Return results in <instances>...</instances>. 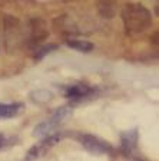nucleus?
I'll use <instances>...</instances> for the list:
<instances>
[{"instance_id": "nucleus-5", "label": "nucleus", "mask_w": 159, "mask_h": 161, "mask_svg": "<svg viewBox=\"0 0 159 161\" xmlns=\"http://www.w3.org/2000/svg\"><path fill=\"white\" fill-rule=\"evenodd\" d=\"M80 144L83 145V148L95 155H112L113 154V147L103 141L102 138L95 137L90 134H85L80 137Z\"/></svg>"}, {"instance_id": "nucleus-9", "label": "nucleus", "mask_w": 159, "mask_h": 161, "mask_svg": "<svg viewBox=\"0 0 159 161\" xmlns=\"http://www.w3.org/2000/svg\"><path fill=\"white\" fill-rule=\"evenodd\" d=\"M93 88L87 86V85H82V84H77L75 86H70L66 92V97L69 98L70 101H82L85 99L86 97L93 94Z\"/></svg>"}, {"instance_id": "nucleus-3", "label": "nucleus", "mask_w": 159, "mask_h": 161, "mask_svg": "<svg viewBox=\"0 0 159 161\" xmlns=\"http://www.w3.org/2000/svg\"><path fill=\"white\" fill-rule=\"evenodd\" d=\"M70 114H72V109H70L69 107H62V108H59V109H56L49 119L40 122V124L34 128L33 135H36V137H45V135L53 134V132L56 131V128L59 127Z\"/></svg>"}, {"instance_id": "nucleus-11", "label": "nucleus", "mask_w": 159, "mask_h": 161, "mask_svg": "<svg viewBox=\"0 0 159 161\" xmlns=\"http://www.w3.org/2000/svg\"><path fill=\"white\" fill-rule=\"evenodd\" d=\"M66 45L70 47V49H75V50H79V52H83V53H87V52H92L95 45L92 42H87V40H80V39H67L66 40Z\"/></svg>"}, {"instance_id": "nucleus-1", "label": "nucleus", "mask_w": 159, "mask_h": 161, "mask_svg": "<svg viewBox=\"0 0 159 161\" xmlns=\"http://www.w3.org/2000/svg\"><path fill=\"white\" fill-rule=\"evenodd\" d=\"M122 22L125 32L130 36L145 33L152 25L149 9L140 3H128L122 9Z\"/></svg>"}, {"instance_id": "nucleus-14", "label": "nucleus", "mask_w": 159, "mask_h": 161, "mask_svg": "<svg viewBox=\"0 0 159 161\" xmlns=\"http://www.w3.org/2000/svg\"><path fill=\"white\" fill-rule=\"evenodd\" d=\"M52 98H53V95L50 94V92H47V91H37V92H34V94L32 95V99L36 101L37 104L47 102V101H50Z\"/></svg>"}, {"instance_id": "nucleus-15", "label": "nucleus", "mask_w": 159, "mask_h": 161, "mask_svg": "<svg viewBox=\"0 0 159 161\" xmlns=\"http://www.w3.org/2000/svg\"><path fill=\"white\" fill-rule=\"evenodd\" d=\"M9 144H10L9 138H7L4 134H0V151L3 150V148H6Z\"/></svg>"}, {"instance_id": "nucleus-6", "label": "nucleus", "mask_w": 159, "mask_h": 161, "mask_svg": "<svg viewBox=\"0 0 159 161\" xmlns=\"http://www.w3.org/2000/svg\"><path fill=\"white\" fill-rule=\"evenodd\" d=\"M63 134H49L45 135V138L42 141H39L37 144H34L33 147L29 150V153L26 154L27 160H33V158H39L42 155H45L47 153L49 148H52L55 144H57L62 140Z\"/></svg>"}, {"instance_id": "nucleus-13", "label": "nucleus", "mask_w": 159, "mask_h": 161, "mask_svg": "<svg viewBox=\"0 0 159 161\" xmlns=\"http://www.w3.org/2000/svg\"><path fill=\"white\" fill-rule=\"evenodd\" d=\"M56 45H45V46H37L36 47V53H34V58H36L37 60H40V59H43L45 56H46L47 53H50L52 50H55L56 49Z\"/></svg>"}, {"instance_id": "nucleus-4", "label": "nucleus", "mask_w": 159, "mask_h": 161, "mask_svg": "<svg viewBox=\"0 0 159 161\" xmlns=\"http://www.w3.org/2000/svg\"><path fill=\"white\" fill-rule=\"evenodd\" d=\"M47 35H49V30H47V25L45 20L34 17L29 22L26 32V42L32 47L40 46L46 40Z\"/></svg>"}, {"instance_id": "nucleus-7", "label": "nucleus", "mask_w": 159, "mask_h": 161, "mask_svg": "<svg viewBox=\"0 0 159 161\" xmlns=\"http://www.w3.org/2000/svg\"><path fill=\"white\" fill-rule=\"evenodd\" d=\"M55 27H56V30L59 33L67 35V36H76L80 32L77 25L75 23V20L69 16L57 17V19L55 20Z\"/></svg>"}, {"instance_id": "nucleus-2", "label": "nucleus", "mask_w": 159, "mask_h": 161, "mask_svg": "<svg viewBox=\"0 0 159 161\" xmlns=\"http://www.w3.org/2000/svg\"><path fill=\"white\" fill-rule=\"evenodd\" d=\"M3 35L7 52H16L23 45V42H26V33L20 20L9 14L3 16Z\"/></svg>"}, {"instance_id": "nucleus-10", "label": "nucleus", "mask_w": 159, "mask_h": 161, "mask_svg": "<svg viewBox=\"0 0 159 161\" xmlns=\"http://www.w3.org/2000/svg\"><path fill=\"white\" fill-rule=\"evenodd\" d=\"M23 104L20 102H12V104H3L0 102V119H10L14 118L23 111Z\"/></svg>"}, {"instance_id": "nucleus-12", "label": "nucleus", "mask_w": 159, "mask_h": 161, "mask_svg": "<svg viewBox=\"0 0 159 161\" xmlns=\"http://www.w3.org/2000/svg\"><path fill=\"white\" fill-rule=\"evenodd\" d=\"M98 7H99V13L103 17H108V19L113 17L116 13V7H115V2L113 0H99Z\"/></svg>"}, {"instance_id": "nucleus-8", "label": "nucleus", "mask_w": 159, "mask_h": 161, "mask_svg": "<svg viewBox=\"0 0 159 161\" xmlns=\"http://www.w3.org/2000/svg\"><path fill=\"white\" fill-rule=\"evenodd\" d=\"M120 145H122L123 155L125 157H132L133 151L136 150V145H138V131L130 130L123 132L122 138H120Z\"/></svg>"}]
</instances>
